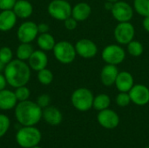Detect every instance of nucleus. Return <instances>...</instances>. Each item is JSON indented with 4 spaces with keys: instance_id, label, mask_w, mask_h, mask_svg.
Here are the masks:
<instances>
[{
    "instance_id": "1",
    "label": "nucleus",
    "mask_w": 149,
    "mask_h": 148,
    "mask_svg": "<svg viewBox=\"0 0 149 148\" xmlns=\"http://www.w3.org/2000/svg\"><path fill=\"white\" fill-rule=\"evenodd\" d=\"M3 75L8 85L17 88L26 85L29 82L31 79V67L23 60L18 58L12 59L5 65Z\"/></svg>"
},
{
    "instance_id": "2",
    "label": "nucleus",
    "mask_w": 149,
    "mask_h": 148,
    "mask_svg": "<svg viewBox=\"0 0 149 148\" xmlns=\"http://www.w3.org/2000/svg\"><path fill=\"white\" fill-rule=\"evenodd\" d=\"M42 108L35 102L29 99L17 104L15 116L18 123L24 126H35L42 118Z\"/></svg>"
},
{
    "instance_id": "3",
    "label": "nucleus",
    "mask_w": 149,
    "mask_h": 148,
    "mask_svg": "<svg viewBox=\"0 0 149 148\" xmlns=\"http://www.w3.org/2000/svg\"><path fill=\"white\" fill-rule=\"evenodd\" d=\"M41 138L40 131L33 126L22 127L17 131L16 135L17 144L24 148H31L38 146L41 141Z\"/></svg>"
},
{
    "instance_id": "4",
    "label": "nucleus",
    "mask_w": 149,
    "mask_h": 148,
    "mask_svg": "<svg viewBox=\"0 0 149 148\" xmlns=\"http://www.w3.org/2000/svg\"><path fill=\"white\" fill-rule=\"evenodd\" d=\"M94 96L91 90L80 87L76 89L72 96L71 101L75 109L79 112H86L93 107Z\"/></svg>"
},
{
    "instance_id": "5",
    "label": "nucleus",
    "mask_w": 149,
    "mask_h": 148,
    "mask_svg": "<svg viewBox=\"0 0 149 148\" xmlns=\"http://www.w3.org/2000/svg\"><path fill=\"white\" fill-rule=\"evenodd\" d=\"M52 51L55 58L63 65H69L72 63L77 56L75 46L66 40L57 42Z\"/></svg>"
},
{
    "instance_id": "6",
    "label": "nucleus",
    "mask_w": 149,
    "mask_h": 148,
    "mask_svg": "<svg viewBox=\"0 0 149 148\" xmlns=\"http://www.w3.org/2000/svg\"><path fill=\"white\" fill-rule=\"evenodd\" d=\"M72 5L67 0H52L48 4L49 15L56 20L65 21L72 16Z\"/></svg>"
},
{
    "instance_id": "7",
    "label": "nucleus",
    "mask_w": 149,
    "mask_h": 148,
    "mask_svg": "<svg viewBox=\"0 0 149 148\" xmlns=\"http://www.w3.org/2000/svg\"><path fill=\"white\" fill-rule=\"evenodd\" d=\"M101 58L106 64L119 65L126 58V51L120 44H108L102 50Z\"/></svg>"
},
{
    "instance_id": "8",
    "label": "nucleus",
    "mask_w": 149,
    "mask_h": 148,
    "mask_svg": "<svg viewBox=\"0 0 149 148\" xmlns=\"http://www.w3.org/2000/svg\"><path fill=\"white\" fill-rule=\"evenodd\" d=\"M113 36L119 44L127 45L128 43L134 40L135 36L134 26L130 22H120L115 26Z\"/></svg>"
},
{
    "instance_id": "9",
    "label": "nucleus",
    "mask_w": 149,
    "mask_h": 148,
    "mask_svg": "<svg viewBox=\"0 0 149 148\" xmlns=\"http://www.w3.org/2000/svg\"><path fill=\"white\" fill-rule=\"evenodd\" d=\"M134 7L126 1L120 0L113 3V8L111 10V14L113 17L119 23L130 22L134 17Z\"/></svg>"
},
{
    "instance_id": "10",
    "label": "nucleus",
    "mask_w": 149,
    "mask_h": 148,
    "mask_svg": "<svg viewBox=\"0 0 149 148\" xmlns=\"http://www.w3.org/2000/svg\"><path fill=\"white\" fill-rule=\"evenodd\" d=\"M38 24L32 21H26L20 24L17 31V37L21 43H31L38 35Z\"/></svg>"
},
{
    "instance_id": "11",
    "label": "nucleus",
    "mask_w": 149,
    "mask_h": 148,
    "mask_svg": "<svg viewBox=\"0 0 149 148\" xmlns=\"http://www.w3.org/2000/svg\"><path fill=\"white\" fill-rule=\"evenodd\" d=\"M74 46L77 55L85 59H91L98 53L97 44L93 40L88 38H81L78 40Z\"/></svg>"
},
{
    "instance_id": "12",
    "label": "nucleus",
    "mask_w": 149,
    "mask_h": 148,
    "mask_svg": "<svg viewBox=\"0 0 149 148\" xmlns=\"http://www.w3.org/2000/svg\"><path fill=\"white\" fill-rule=\"evenodd\" d=\"M131 102L136 106H146L149 103V88L142 84H134L128 92Z\"/></svg>"
},
{
    "instance_id": "13",
    "label": "nucleus",
    "mask_w": 149,
    "mask_h": 148,
    "mask_svg": "<svg viewBox=\"0 0 149 148\" xmlns=\"http://www.w3.org/2000/svg\"><path fill=\"white\" fill-rule=\"evenodd\" d=\"M97 120L102 127L106 129H114L120 123V117L116 112L107 108L99 112Z\"/></svg>"
},
{
    "instance_id": "14",
    "label": "nucleus",
    "mask_w": 149,
    "mask_h": 148,
    "mask_svg": "<svg viewBox=\"0 0 149 148\" xmlns=\"http://www.w3.org/2000/svg\"><path fill=\"white\" fill-rule=\"evenodd\" d=\"M119 69L117 65L107 64L100 71V81L107 87H110L115 84L117 76L119 74Z\"/></svg>"
},
{
    "instance_id": "15",
    "label": "nucleus",
    "mask_w": 149,
    "mask_h": 148,
    "mask_svg": "<svg viewBox=\"0 0 149 148\" xmlns=\"http://www.w3.org/2000/svg\"><path fill=\"white\" fill-rule=\"evenodd\" d=\"M28 65L31 69L38 72L46 68L48 65V57L46 53L42 50H34L31 56L28 59Z\"/></svg>"
},
{
    "instance_id": "16",
    "label": "nucleus",
    "mask_w": 149,
    "mask_h": 148,
    "mask_svg": "<svg viewBox=\"0 0 149 148\" xmlns=\"http://www.w3.org/2000/svg\"><path fill=\"white\" fill-rule=\"evenodd\" d=\"M114 85L119 92H128L134 85V79L130 72L122 71L119 72Z\"/></svg>"
},
{
    "instance_id": "17",
    "label": "nucleus",
    "mask_w": 149,
    "mask_h": 148,
    "mask_svg": "<svg viewBox=\"0 0 149 148\" xmlns=\"http://www.w3.org/2000/svg\"><path fill=\"white\" fill-rule=\"evenodd\" d=\"M17 17L13 10H3L0 12V31H9L16 25Z\"/></svg>"
},
{
    "instance_id": "18",
    "label": "nucleus",
    "mask_w": 149,
    "mask_h": 148,
    "mask_svg": "<svg viewBox=\"0 0 149 148\" xmlns=\"http://www.w3.org/2000/svg\"><path fill=\"white\" fill-rule=\"evenodd\" d=\"M92 13V7L86 2H79L76 3L72 9V17L78 22L86 20Z\"/></svg>"
},
{
    "instance_id": "19",
    "label": "nucleus",
    "mask_w": 149,
    "mask_h": 148,
    "mask_svg": "<svg viewBox=\"0 0 149 148\" xmlns=\"http://www.w3.org/2000/svg\"><path fill=\"white\" fill-rule=\"evenodd\" d=\"M12 10L17 17L22 19L30 17L33 13V6L27 0H17Z\"/></svg>"
},
{
    "instance_id": "20",
    "label": "nucleus",
    "mask_w": 149,
    "mask_h": 148,
    "mask_svg": "<svg viewBox=\"0 0 149 148\" xmlns=\"http://www.w3.org/2000/svg\"><path fill=\"white\" fill-rule=\"evenodd\" d=\"M42 117L46 123L52 126H58L62 122L63 116L61 112L55 106H47L44 108Z\"/></svg>"
},
{
    "instance_id": "21",
    "label": "nucleus",
    "mask_w": 149,
    "mask_h": 148,
    "mask_svg": "<svg viewBox=\"0 0 149 148\" xmlns=\"http://www.w3.org/2000/svg\"><path fill=\"white\" fill-rule=\"evenodd\" d=\"M17 97L15 95V92L3 89L0 91V109L1 110H10L17 106Z\"/></svg>"
},
{
    "instance_id": "22",
    "label": "nucleus",
    "mask_w": 149,
    "mask_h": 148,
    "mask_svg": "<svg viewBox=\"0 0 149 148\" xmlns=\"http://www.w3.org/2000/svg\"><path fill=\"white\" fill-rule=\"evenodd\" d=\"M56 43L57 42L55 41L54 37L52 34H50L49 32L41 33L38 36V38H37L38 46L39 47L40 50H42L44 51H52Z\"/></svg>"
},
{
    "instance_id": "23",
    "label": "nucleus",
    "mask_w": 149,
    "mask_h": 148,
    "mask_svg": "<svg viewBox=\"0 0 149 148\" xmlns=\"http://www.w3.org/2000/svg\"><path fill=\"white\" fill-rule=\"evenodd\" d=\"M110 104H111L110 97L106 93H100L94 97L93 107L95 110L100 112V111L107 109L110 106Z\"/></svg>"
},
{
    "instance_id": "24",
    "label": "nucleus",
    "mask_w": 149,
    "mask_h": 148,
    "mask_svg": "<svg viewBox=\"0 0 149 148\" xmlns=\"http://www.w3.org/2000/svg\"><path fill=\"white\" fill-rule=\"evenodd\" d=\"M33 51L34 49L31 44V43H21L17 48L16 55L18 59L25 61L30 58Z\"/></svg>"
},
{
    "instance_id": "25",
    "label": "nucleus",
    "mask_w": 149,
    "mask_h": 148,
    "mask_svg": "<svg viewBox=\"0 0 149 148\" xmlns=\"http://www.w3.org/2000/svg\"><path fill=\"white\" fill-rule=\"evenodd\" d=\"M134 11L141 17L149 16V0H134Z\"/></svg>"
},
{
    "instance_id": "26",
    "label": "nucleus",
    "mask_w": 149,
    "mask_h": 148,
    "mask_svg": "<svg viewBox=\"0 0 149 148\" xmlns=\"http://www.w3.org/2000/svg\"><path fill=\"white\" fill-rule=\"evenodd\" d=\"M127 45V52L132 57H140L144 51V47L142 44L138 40L134 39Z\"/></svg>"
},
{
    "instance_id": "27",
    "label": "nucleus",
    "mask_w": 149,
    "mask_h": 148,
    "mask_svg": "<svg viewBox=\"0 0 149 148\" xmlns=\"http://www.w3.org/2000/svg\"><path fill=\"white\" fill-rule=\"evenodd\" d=\"M37 78H38V80L40 84H42L44 85H48L53 81L54 76H53V73L52 72L51 70L45 68V69H42V70L38 72Z\"/></svg>"
},
{
    "instance_id": "28",
    "label": "nucleus",
    "mask_w": 149,
    "mask_h": 148,
    "mask_svg": "<svg viewBox=\"0 0 149 148\" xmlns=\"http://www.w3.org/2000/svg\"><path fill=\"white\" fill-rule=\"evenodd\" d=\"M14 92H15L17 101H19V102L27 100L31 95L30 89L26 85H23V86H19V87L16 88Z\"/></svg>"
},
{
    "instance_id": "29",
    "label": "nucleus",
    "mask_w": 149,
    "mask_h": 148,
    "mask_svg": "<svg viewBox=\"0 0 149 148\" xmlns=\"http://www.w3.org/2000/svg\"><path fill=\"white\" fill-rule=\"evenodd\" d=\"M13 59L12 50L8 46H3L0 48V60L5 65L10 63Z\"/></svg>"
},
{
    "instance_id": "30",
    "label": "nucleus",
    "mask_w": 149,
    "mask_h": 148,
    "mask_svg": "<svg viewBox=\"0 0 149 148\" xmlns=\"http://www.w3.org/2000/svg\"><path fill=\"white\" fill-rule=\"evenodd\" d=\"M116 104L120 107H126L131 103V99L128 92H120L115 99Z\"/></svg>"
},
{
    "instance_id": "31",
    "label": "nucleus",
    "mask_w": 149,
    "mask_h": 148,
    "mask_svg": "<svg viewBox=\"0 0 149 148\" xmlns=\"http://www.w3.org/2000/svg\"><path fill=\"white\" fill-rule=\"evenodd\" d=\"M10 124V119L4 114H0V138L7 133Z\"/></svg>"
},
{
    "instance_id": "32",
    "label": "nucleus",
    "mask_w": 149,
    "mask_h": 148,
    "mask_svg": "<svg viewBox=\"0 0 149 148\" xmlns=\"http://www.w3.org/2000/svg\"><path fill=\"white\" fill-rule=\"evenodd\" d=\"M41 108H45L49 106L51 103V98L48 94H42L38 97L37 102H36Z\"/></svg>"
},
{
    "instance_id": "33",
    "label": "nucleus",
    "mask_w": 149,
    "mask_h": 148,
    "mask_svg": "<svg viewBox=\"0 0 149 148\" xmlns=\"http://www.w3.org/2000/svg\"><path fill=\"white\" fill-rule=\"evenodd\" d=\"M64 25H65L66 30H68V31H74L77 28V26H78V21L71 16L70 17L66 18L64 21Z\"/></svg>"
},
{
    "instance_id": "34",
    "label": "nucleus",
    "mask_w": 149,
    "mask_h": 148,
    "mask_svg": "<svg viewBox=\"0 0 149 148\" xmlns=\"http://www.w3.org/2000/svg\"><path fill=\"white\" fill-rule=\"evenodd\" d=\"M17 0H0V10H12Z\"/></svg>"
},
{
    "instance_id": "35",
    "label": "nucleus",
    "mask_w": 149,
    "mask_h": 148,
    "mask_svg": "<svg viewBox=\"0 0 149 148\" xmlns=\"http://www.w3.org/2000/svg\"><path fill=\"white\" fill-rule=\"evenodd\" d=\"M38 33L41 34V33H46V32H49V30H50V27L47 24L45 23H41V24H38Z\"/></svg>"
},
{
    "instance_id": "36",
    "label": "nucleus",
    "mask_w": 149,
    "mask_h": 148,
    "mask_svg": "<svg viewBox=\"0 0 149 148\" xmlns=\"http://www.w3.org/2000/svg\"><path fill=\"white\" fill-rule=\"evenodd\" d=\"M6 85H7L6 79H5L4 75H3V74H2V73L0 72V91H1V90L5 89Z\"/></svg>"
},
{
    "instance_id": "37",
    "label": "nucleus",
    "mask_w": 149,
    "mask_h": 148,
    "mask_svg": "<svg viewBox=\"0 0 149 148\" xmlns=\"http://www.w3.org/2000/svg\"><path fill=\"white\" fill-rule=\"evenodd\" d=\"M142 26L147 32H149V16L144 17V19L142 21Z\"/></svg>"
},
{
    "instance_id": "38",
    "label": "nucleus",
    "mask_w": 149,
    "mask_h": 148,
    "mask_svg": "<svg viewBox=\"0 0 149 148\" xmlns=\"http://www.w3.org/2000/svg\"><path fill=\"white\" fill-rule=\"evenodd\" d=\"M113 3H111V2L107 1V2L105 3V9L111 11V10H112V8H113Z\"/></svg>"
},
{
    "instance_id": "39",
    "label": "nucleus",
    "mask_w": 149,
    "mask_h": 148,
    "mask_svg": "<svg viewBox=\"0 0 149 148\" xmlns=\"http://www.w3.org/2000/svg\"><path fill=\"white\" fill-rule=\"evenodd\" d=\"M5 64L3 63V62H2L1 60H0V72H3V70H4V68H5Z\"/></svg>"
},
{
    "instance_id": "40",
    "label": "nucleus",
    "mask_w": 149,
    "mask_h": 148,
    "mask_svg": "<svg viewBox=\"0 0 149 148\" xmlns=\"http://www.w3.org/2000/svg\"><path fill=\"white\" fill-rule=\"evenodd\" d=\"M107 1L111 2V3H115V2H117V1H119V0H107Z\"/></svg>"
},
{
    "instance_id": "41",
    "label": "nucleus",
    "mask_w": 149,
    "mask_h": 148,
    "mask_svg": "<svg viewBox=\"0 0 149 148\" xmlns=\"http://www.w3.org/2000/svg\"><path fill=\"white\" fill-rule=\"evenodd\" d=\"M31 148H41V147H38V146H36V147H31Z\"/></svg>"
},
{
    "instance_id": "42",
    "label": "nucleus",
    "mask_w": 149,
    "mask_h": 148,
    "mask_svg": "<svg viewBox=\"0 0 149 148\" xmlns=\"http://www.w3.org/2000/svg\"><path fill=\"white\" fill-rule=\"evenodd\" d=\"M146 148H149V147H146Z\"/></svg>"
},
{
    "instance_id": "43",
    "label": "nucleus",
    "mask_w": 149,
    "mask_h": 148,
    "mask_svg": "<svg viewBox=\"0 0 149 148\" xmlns=\"http://www.w3.org/2000/svg\"><path fill=\"white\" fill-rule=\"evenodd\" d=\"M0 48H1V45H0Z\"/></svg>"
},
{
    "instance_id": "44",
    "label": "nucleus",
    "mask_w": 149,
    "mask_h": 148,
    "mask_svg": "<svg viewBox=\"0 0 149 148\" xmlns=\"http://www.w3.org/2000/svg\"><path fill=\"white\" fill-rule=\"evenodd\" d=\"M67 1H69V0H67Z\"/></svg>"
}]
</instances>
